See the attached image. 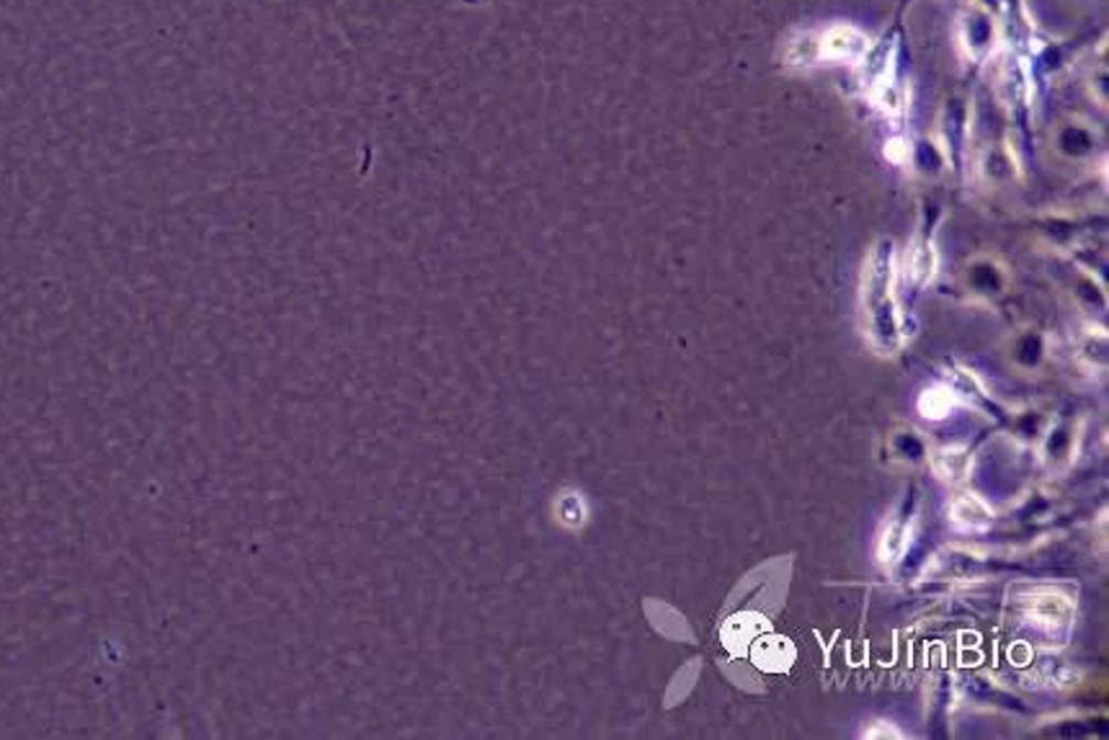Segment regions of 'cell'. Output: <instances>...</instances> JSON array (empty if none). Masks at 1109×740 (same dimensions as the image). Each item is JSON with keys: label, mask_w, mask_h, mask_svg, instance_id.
<instances>
[{"label": "cell", "mask_w": 1109, "mask_h": 740, "mask_svg": "<svg viewBox=\"0 0 1109 740\" xmlns=\"http://www.w3.org/2000/svg\"><path fill=\"white\" fill-rule=\"evenodd\" d=\"M766 627L769 624H766L764 617L738 614V617L730 619V622L726 624V630H722V643H726V648L733 655H741L746 651V645H749L751 640H757L759 632H764Z\"/></svg>", "instance_id": "3"}, {"label": "cell", "mask_w": 1109, "mask_h": 740, "mask_svg": "<svg viewBox=\"0 0 1109 740\" xmlns=\"http://www.w3.org/2000/svg\"><path fill=\"white\" fill-rule=\"evenodd\" d=\"M953 513H955L957 521H965V524H970V526H978L976 519L983 521V524H988V519H991V516H988V511L983 509V503H980L978 498H972V496H960V498H957Z\"/></svg>", "instance_id": "6"}, {"label": "cell", "mask_w": 1109, "mask_h": 740, "mask_svg": "<svg viewBox=\"0 0 1109 740\" xmlns=\"http://www.w3.org/2000/svg\"><path fill=\"white\" fill-rule=\"evenodd\" d=\"M878 104H880V109L890 111V115H895V111H901V109H903V94H901V88H898V86H885V88H882V96L878 98Z\"/></svg>", "instance_id": "8"}, {"label": "cell", "mask_w": 1109, "mask_h": 740, "mask_svg": "<svg viewBox=\"0 0 1109 740\" xmlns=\"http://www.w3.org/2000/svg\"><path fill=\"white\" fill-rule=\"evenodd\" d=\"M870 52L867 34L855 26H834L820 36V59H862Z\"/></svg>", "instance_id": "1"}, {"label": "cell", "mask_w": 1109, "mask_h": 740, "mask_svg": "<svg viewBox=\"0 0 1109 740\" xmlns=\"http://www.w3.org/2000/svg\"><path fill=\"white\" fill-rule=\"evenodd\" d=\"M1032 614L1047 630H1061L1070 622V603L1058 594H1043L1032 601Z\"/></svg>", "instance_id": "4"}, {"label": "cell", "mask_w": 1109, "mask_h": 740, "mask_svg": "<svg viewBox=\"0 0 1109 740\" xmlns=\"http://www.w3.org/2000/svg\"><path fill=\"white\" fill-rule=\"evenodd\" d=\"M787 59L792 65H813L820 59V36L816 34H800L795 42L790 44Z\"/></svg>", "instance_id": "5"}, {"label": "cell", "mask_w": 1109, "mask_h": 740, "mask_svg": "<svg viewBox=\"0 0 1109 740\" xmlns=\"http://www.w3.org/2000/svg\"><path fill=\"white\" fill-rule=\"evenodd\" d=\"M795 661V648H792L790 640L776 638V634H769V638H759L757 645H753V663L764 671H787Z\"/></svg>", "instance_id": "2"}, {"label": "cell", "mask_w": 1109, "mask_h": 740, "mask_svg": "<svg viewBox=\"0 0 1109 740\" xmlns=\"http://www.w3.org/2000/svg\"><path fill=\"white\" fill-rule=\"evenodd\" d=\"M949 407H953V398H949L947 390L924 392V398L918 400V411H922L926 418H942V415L949 413Z\"/></svg>", "instance_id": "7"}]
</instances>
